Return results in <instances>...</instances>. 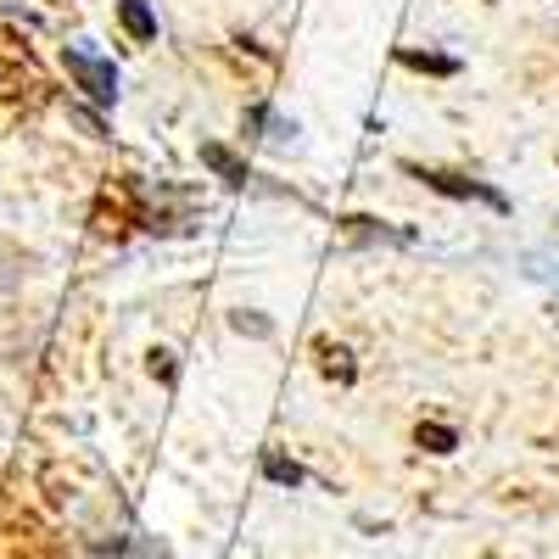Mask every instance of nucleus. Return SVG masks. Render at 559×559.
I'll return each mask as SVG.
<instances>
[{
    "label": "nucleus",
    "mask_w": 559,
    "mask_h": 559,
    "mask_svg": "<svg viewBox=\"0 0 559 559\" xmlns=\"http://www.w3.org/2000/svg\"><path fill=\"white\" fill-rule=\"evenodd\" d=\"M68 73L79 79V90H84L90 102H112V96H118V73H112V62H102V57L68 51Z\"/></svg>",
    "instance_id": "obj_1"
},
{
    "label": "nucleus",
    "mask_w": 559,
    "mask_h": 559,
    "mask_svg": "<svg viewBox=\"0 0 559 559\" xmlns=\"http://www.w3.org/2000/svg\"><path fill=\"white\" fill-rule=\"evenodd\" d=\"M0 559H45V532L34 521H0Z\"/></svg>",
    "instance_id": "obj_2"
},
{
    "label": "nucleus",
    "mask_w": 559,
    "mask_h": 559,
    "mask_svg": "<svg viewBox=\"0 0 559 559\" xmlns=\"http://www.w3.org/2000/svg\"><path fill=\"white\" fill-rule=\"evenodd\" d=\"M414 179H426L431 191H442V197H476V202H487V207H503V197L492 191V185H481V179H459V174H426V168H414Z\"/></svg>",
    "instance_id": "obj_3"
},
{
    "label": "nucleus",
    "mask_w": 559,
    "mask_h": 559,
    "mask_svg": "<svg viewBox=\"0 0 559 559\" xmlns=\"http://www.w3.org/2000/svg\"><path fill=\"white\" fill-rule=\"evenodd\" d=\"M313 358H319V369H324L331 381H342V386L358 381V364H353L347 347H336V342H313Z\"/></svg>",
    "instance_id": "obj_4"
},
{
    "label": "nucleus",
    "mask_w": 559,
    "mask_h": 559,
    "mask_svg": "<svg viewBox=\"0 0 559 559\" xmlns=\"http://www.w3.org/2000/svg\"><path fill=\"white\" fill-rule=\"evenodd\" d=\"M258 471H263L274 487H302V481H308V471H302V464H297V459H286V453H274V448H263Z\"/></svg>",
    "instance_id": "obj_5"
},
{
    "label": "nucleus",
    "mask_w": 559,
    "mask_h": 559,
    "mask_svg": "<svg viewBox=\"0 0 559 559\" xmlns=\"http://www.w3.org/2000/svg\"><path fill=\"white\" fill-rule=\"evenodd\" d=\"M118 17H123V28H129V39H157V17L146 12V0H118Z\"/></svg>",
    "instance_id": "obj_6"
},
{
    "label": "nucleus",
    "mask_w": 559,
    "mask_h": 559,
    "mask_svg": "<svg viewBox=\"0 0 559 559\" xmlns=\"http://www.w3.org/2000/svg\"><path fill=\"white\" fill-rule=\"evenodd\" d=\"M202 163H207L224 185H247V163H241V157H229L224 146H202Z\"/></svg>",
    "instance_id": "obj_7"
},
{
    "label": "nucleus",
    "mask_w": 559,
    "mask_h": 559,
    "mask_svg": "<svg viewBox=\"0 0 559 559\" xmlns=\"http://www.w3.org/2000/svg\"><path fill=\"white\" fill-rule=\"evenodd\" d=\"M414 442L426 448V453H453V448H459L453 426H437V419H419V431H414Z\"/></svg>",
    "instance_id": "obj_8"
},
{
    "label": "nucleus",
    "mask_w": 559,
    "mask_h": 559,
    "mask_svg": "<svg viewBox=\"0 0 559 559\" xmlns=\"http://www.w3.org/2000/svg\"><path fill=\"white\" fill-rule=\"evenodd\" d=\"M403 62L419 68V73H437V79H453V73H459V62L442 57V51H403Z\"/></svg>",
    "instance_id": "obj_9"
},
{
    "label": "nucleus",
    "mask_w": 559,
    "mask_h": 559,
    "mask_svg": "<svg viewBox=\"0 0 559 559\" xmlns=\"http://www.w3.org/2000/svg\"><path fill=\"white\" fill-rule=\"evenodd\" d=\"M152 376L174 386V353H152Z\"/></svg>",
    "instance_id": "obj_10"
}]
</instances>
